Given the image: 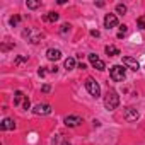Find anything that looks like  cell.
<instances>
[{"instance_id":"1","label":"cell","mask_w":145,"mask_h":145,"mask_svg":"<svg viewBox=\"0 0 145 145\" xmlns=\"http://www.w3.org/2000/svg\"><path fill=\"white\" fill-rule=\"evenodd\" d=\"M118 104H120V96H118V92L113 91V89H108V92H106V96H104V106H106V109L113 111V109L118 108Z\"/></svg>"},{"instance_id":"2","label":"cell","mask_w":145,"mask_h":145,"mask_svg":"<svg viewBox=\"0 0 145 145\" xmlns=\"http://www.w3.org/2000/svg\"><path fill=\"white\" fill-rule=\"evenodd\" d=\"M109 75L114 82H123L126 77V67L125 65H113L109 70Z\"/></svg>"},{"instance_id":"3","label":"cell","mask_w":145,"mask_h":145,"mask_svg":"<svg viewBox=\"0 0 145 145\" xmlns=\"http://www.w3.org/2000/svg\"><path fill=\"white\" fill-rule=\"evenodd\" d=\"M22 36H24V38H27V41H29V43H39V41L43 39V33H39L38 29H33V27L24 29Z\"/></svg>"},{"instance_id":"4","label":"cell","mask_w":145,"mask_h":145,"mask_svg":"<svg viewBox=\"0 0 145 145\" xmlns=\"http://www.w3.org/2000/svg\"><path fill=\"white\" fill-rule=\"evenodd\" d=\"M86 89L89 91V94H91L92 97H99V96H101V87H99V84H97L92 77H87V80H86Z\"/></svg>"},{"instance_id":"5","label":"cell","mask_w":145,"mask_h":145,"mask_svg":"<svg viewBox=\"0 0 145 145\" xmlns=\"http://www.w3.org/2000/svg\"><path fill=\"white\" fill-rule=\"evenodd\" d=\"M87 58H89V61H91V65L94 67V68H97L99 72H103V70H106V65H104V61L96 55V53H89L87 55Z\"/></svg>"},{"instance_id":"6","label":"cell","mask_w":145,"mask_h":145,"mask_svg":"<svg viewBox=\"0 0 145 145\" xmlns=\"http://www.w3.org/2000/svg\"><path fill=\"white\" fill-rule=\"evenodd\" d=\"M33 113L36 114V116H48V114H51V106L50 104H36L34 106V109H33Z\"/></svg>"},{"instance_id":"7","label":"cell","mask_w":145,"mask_h":145,"mask_svg":"<svg viewBox=\"0 0 145 145\" xmlns=\"http://www.w3.org/2000/svg\"><path fill=\"white\" fill-rule=\"evenodd\" d=\"M123 116H125V120H126V121H130V123H131V121H137L140 114H138V111H137L135 108H125Z\"/></svg>"},{"instance_id":"8","label":"cell","mask_w":145,"mask_h":145,"mask_svg":"<svg viewBox=\"0 0 145 145\" xmlns=\"http://www.w3.org/2000/svg\"><path fill=\"white\" fill-rule=\"evenodd\" d=\"M116 26H118L116 14H106V17H104V27L106 29H111V27H116Z\"/></svg>"},{"instance_id":"9","label":"cell","mask_w":145,"mask_h":145,"mask_svg":"<svg viewBox=\"0 0 145 145\" xmlns=\"http://www.w3.org/2000/svg\"><path fill=\"white\" fill-rule=\"evenodd\" d=\"M80 123H82V118H80V116H75V114H70V116H67V118H65V125H67V126H70V128L79 126Z\"/></svg>"},{"instance_id":"10","label":"cell","mask_w":145,"mask_h":145,"mask_svg":"<svg viewBox=\"0 0 145 145\" xmlns=\"http://www.w3.org/2000/svg\"><path fill=\"white\" fill-rule=\"evenodd\" d=\"M123 65H125V67H128V68H131V70H135V72L140 68L138 61H137L135 58H131V56H123Z\"/></svg>"},{"instance_id":"11","label":"cell","mask_w":145,"mask_h":145,"mask_svg":"<svg viewBox=\"0 0 145 145\" xmlns=\"http://www.w3.org/2000/svg\"><path fill=\"white\" fill-rule=\"evenodd\" d=\"M46 56H48V60H50V61H56V60H60V58H61V51H60V50H56V48H50V50L46 51Z\"/></svg>"},{"instance_id":"12","label":"cell","mask_w":145,"mask_h":145,"mask_svg":"<svg viewBox=\"0 0 145 145\" xmlns=\"http://www.w3.org/2000/svg\"><path fill=\"white\" fill-rule=\"evenodd\" d=\"M0 128L2 130H16V121L12 118H5L2 123H0Z\"/></svg>"},{"instance_id":"13","label":"cell","mask_w":145,"mask_h":145,"mask_svg":"<svg viewBox=\"0 0 145 145\" xmlns=\"http://www.w3.org/2000/svg\"><path fill=\"white\" fill-rule=\"evenodd\" d=\"M22 99H26V96L22 94V91H16L14 92V106H19Z\"/></svg>"},{"instance_id":"14","label":"cell","mask_w":145,"mask_h":145,"mask_svg":"<svg viewBox=\"0 0 145 145\" xmlns=\"http://www.w3.org/2000/svg\"><path fill=\"white\" fill-rule=\"evenodd\" d=\"M106 53H108L109 56H116V55H120V50H118L116 46H113V44H108V46H106Z\"/></svg>"},{"instance_id":"15","label":"cell","mask_w":145,"mask_h":145,"mask_svg":"<svg viewBox=\"0 0 145 145\" xmlns=\"http://www.w3.org/2000/svg\"><path fill=\"white\" fill-rule=\"evenodd\" d=\"M58 17H60V16H58L56 12H48V14L44 16V21H48V22H56Z\"/></svg>"},{"instance_id":"16","label":"cell","mask_w":145,"mask_h":145,"mask_svg":"<svg viewBox=\"0 0 145 145\" xmlns=\"http://www.w3.org/2000/svg\"><path fill=\"white\" fill-rule=\"evenodd\" d=\"M65 68H67V70L75 68V58H67V60H65Z\"/></svg>"},{"instance_id":"17","label":"cell","mask_w":145,"mask_h":145,"mask_svg":"<svg viewBox=\"0 0 145 145\" xmlns=\"http://www.w3.org/2000/svg\"><path fill=\"white\" fill-rule=\"evenodd\" d=\"M26 5H27L29 9H38V7L41 5V2H34V0H27V2H26Z\"/></svg>"},{"instance_id":"18","label":"cell","mask_w":145,"mask_h":145,"mask_svg":"<svg viewBox=\"0 0 145 145\" xmlns=\"http://www.w3.org/2000/svg\"><path fill=\"white\" fill-rule=\"evenodd\" d=\"M126 12V5L125 4H118L116 5V14H125Z\"/></svg>"},{"instance_id":"19","label":"cell","mask_w":145,"mask_h":145,"mask_svg":"<svg viewBox=\"0 0 145 145\" xmlns=\"http://www.w3.org/2000/svg\"><path fill=\"white\" fill-rule=\"evenodd\" d=\"M126 31H128V27H126L125 24H123V26H120V33H118V38L121 39V38H123V36L126 34Z\"/></svg>"},{"instance_id":"20","label":"cell","mask_w":145,"mask_h":145,"mask_svg":"<svg viewBox=\"0 0 145 145\" xmlns=\"http://www.w3.org/2000/svg\"><path fill=\"white\" fill-rule=\"evenodd\" d=\"M19 21H21V17H19V16L10 17V26H17V24H19Z\"/></svg>"},{"instance_id":"21","label":"cell","mask_w":145,"mask_h":145,"mask_svg":"<svg viewBox=\"0 0 145 145\" xmlns=\"http://www.w3.org/2000/svg\"><path fill=\"white\" fill-rule=\"evenodd\" d=\"M68 31H70V24H63L61 26V34H67Z\"/></svg>"},{"instance_id":"22","label":"cell","mask_w":145,"mask_h":145,"mask_svg":"<svg viewBox=\"0 0 145 145\" xmlns=\"http://www.w3.org/2000/svg\"><path fill=\"white\" fill-rule=\"evenodd\" d=\"M26 60H27L26 56H19V58H17V60L14 61V63H16V65H21V63H22V61H26Z\"/></svg>"},{"instance_id":"23","label":"cell","mask_w":145,"mask_h":145,"mask_svg":"<svg viewBox=\"0 0 145 145\" xmlns=\"http://www.w3.org/2000/svg\"><path fill=\"white\" fill-rule=\"evenodd\" d=\"M145 27V24H143V17H140L138 19V29H143Z\"/></svg>"},{"instance_id":"24","label":"cell","mask_w":145,"mask_h":145,"mask_svg":"<svg viewBox=\"0 0 145 145\" xmlns=\"http://www.w3.org/2000/svg\"><path fill=\"white\" fill-rule=\"evenodd\" d=\"M22 106H24V109H29V106H31V103H29V99H27V97L24 99V104H22Z\"/></svg>"},{"instance_id":"25","label":"cell","mask_w":145,"mask_h":145,"mask_svg":"<svg viewBox=\"0 0 145 145\" xmlns=\"http://www.w3.org/2000/svg\"><path fill=\"white\" fill-rule=\"evenodd\" d=\"M91 36H94V38H99V31L92 29V31H91Z\"/></svg>"},{"instance_id":"26","label":"cell","mask_w":145,"mask_h":145,"mask_svg":"<svg viewBox=\"0 0 145 145\" xmlns=\"http://www.w3.org/2000/svg\"><path fill=\"white\" fill-rule=\"evenodd\" d=\"M38 74H39L41 77H44V75H46V70H44V68L41 67V68H39V72H38Z\"/></svg>"},{"instance_id":"27","label":"cell","mask_w":145,"mask_h":145,"mask_svg":"<svg viewBox=\"0 0 145 145\" xmlns=\"http://www.w3.org/2000/svg\"><path fill=\"white\" fill-rule=\"evenodd\" d=\"M43 92H50V86H43Z\"/></svg>"},{"instance_id":"28","label":"cell","mask_w":145,"mask_h":145,"mask_svg":"<svg viewBox=\"0 0 145 145\" xmlns=\"http://www.w3.org/2000/svg\"><path fill=\"white\" fill-rule=\"evenodd\" d=\"M61 145H70V143H68V142H63V143H61Z\"/></svg>"}]
</instances>
